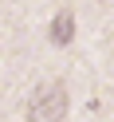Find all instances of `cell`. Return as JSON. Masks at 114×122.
<instances>
[{"mask_svg":"<svg viewBox=\"0 0 114 122\" xmlns=\"http://www.w3.org/2000/svg\"><path fill=\"white\" fill-rule=\"evenodd\" d=\"M67 118V87L59 79L43 83L28 102V122H63Z\"/></svg>","mask_w":114,"mask_h":122,"instance_id":"1","label":"cell"},{"mask_svg":"<svg viewBox=\"0 0 114 122\" xmlns=\"http://www.w3.org/2000/svg\"><path fill=\"white\" fill-rule=\"evenodd\" d=\"M71 32H75V16L71 12H59L55 20H51V43H71Z\"/></svg>","mask_w":114,"mask_h":122,"instance_id":"2","label":"cell"}]
</instances>
